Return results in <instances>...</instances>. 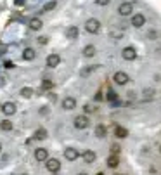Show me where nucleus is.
<instances>
[{
	"mask_svg": "<svg viewBox=\"0 0 161 175\" xmlns=\"http://www.w3.org/2000/svg\"><path fill=\"white\" fill-rule=\"evenodd\" d=\"M85 30H87V33H90V35L99 33V30H101V23H99V19H95V17L87 19V23H85Z\"/></svg>",
	"mask_w": 161,
	"mask_h": 175,
	"instance_id": "1",
	"label": "nucleus"
},
{
	"mask_svg": "<svg viewBox=\"0 0 161 175\" xmlns=\"http://www.w3.org/2000/svg\"><path fill=\"white\" fill-rule=\"evenodd\" d=\"M45 167H47V170H49V172L55 174V172H59L61 163H59V160H55V158H49V160H47V163H45Z\"/></svg>",
	"mask_w": 161,
	"mask_h": 175,
	"instance_id": "2",
	"label": "nucleus"
},
{
	"mask_svg": "<svg viewBox=\"0 0 161 175\" xmlns=\"http://www.w3.org/2000/svg\"><path fill=\"white\" fill-rule=\"evenodd\" d=\"M113 80H114V83H118V85H125V83H128V75H127L125 71H118V73H114Z\"/></svg>",
	"mask_w": 161,
	"mask_h": 175,
	"instance_id": "3",
	"label": "nucleus"
},
{
	"mask_svg": "<svg viewBox=\"0 0 161 175\" xmlns=\"http://www.w3.org/2000/svg\"><path fill=\"white\" fill-rule=\"evenodd\" d=\"M75 127H76L78 130L87 128V127H88V118H87V116H83V115L76 116V118H75Z\"/></svg>",
	"mask_w": 161,
	"mask_h": 175,
	"instance_id": "4",
	"label": "nucleus"
},
{
	"mask_svg": "<svg viewBox=\"0 0 161 175\" xmlns=\"http://www.w3.org/2000/svg\"><path fill=\"white\" fill-rule=\"evenodd\" d=\"M121 56H123V59H125V61H134V59L137 57V54H135V49H134V47H125V49H123V52H121Z\"/></svg>",
	"mask_w": 161,
	"mask_h": 175,
	"instance_id": "5",
	"label": "nucleus"
},
{
	"mask_svg": "<svg viewBox=\"0 0 161 175\" xmlns=\"http://www.w3.org/2000/svg\"><path fill=\"white\" fill-rule=\"evenodd\" d=\"M144 24H146V16H144V14H135V16L132 17V26L142 28Z\"/></svg>",
	"mask_w": 161,
	"mask_h": 175,
	"instance_id": "6",
	"label": "nucleus"
},
{
	"mask_svg": "<svg viewBox=\"0 0 161 175\" xmlns=\"http://www.w3.org/2000/svg\"><path fill=\"white\" fill-rule=\"evenodd\" d=\"M118 12H120L121 16H130V14H132V3L123 2V3L118 7Z\"/></svg>",
	"mask_w": 161,
	"mask_h": 175,
	"instance_id": "7",
	"label": "nucleus"
},
{
	"mask_svg": "<svg viewBox=\"0 0 161 175\" xmlns=\"http://www.w3.org/2000/svg\"><path fill=\"white\" fill-rule=\"evenodd\" d=\"M35 158H36L38 161H47V160H49V153H47V149L38 148V149L35 151Z\"/></svg>",
	"mask_w": 161,
	"mask_h": 175,
	"instance_id": "8",
	"label": "nucleus"
},
{
	"mask_svg": "<svg viewBox=\"0 0 161 175\" xmlns=\"http://www.w3.org/2000/svg\"><path fill=\"white\" fill-rule=\"evenodd\" d=\"M59 62H61V57H59L57 54H50V56L47 57V66H49V68H55Z\"/></svg>",
	"mask_w": 161,
	"mask_h": 175,
	"instance_id": "9",
	"label": "nucleus"
},
{
	"mask_svg": "<svg viewBox=\"0 0 161 175\" xmlns=\"http://www.w3.org/2000/svg\"><path fill=\"white\" fill-rule=\"evenodd\" d=\"M2 111H3L5 116H10V115L16 113V104H14V102H5L3 108H2Z\"/></svg>",
	"mask_w": 161,
	"mask_h": 175,
	"instance_id": "10",
	"label": "nucleus"
},
{
	"mask_svg": "<svg viewBox=\"0 0 161 175\" xmlns=\"http://www.w3.org/2000/svg\"><path fill=\"white\" fill-rule=\"evenodd\" d=\"M64 156H66V160L75 161V160L78 158V151H76L75 148H68V149H64Z\"/></svg>",
	"mask_w": 161,
	"mask_h": 175,
	"instance_id": "11",
	"label": "nucleus"
},
{
	"mask_svg": "<svg viewBox=\"0 0 161 175\" xmlns=\"http://www.w3.org/2000/svg\"><path fill=\"white\" fill-rule=\"evenodd\" d=\"M75 106H76V101H75L73 97H66V99L62 101V108H64V109H75Z\"/></svg>",
	"mask_w": 161,
	"mask_h": 175,
	"instance_id": "12",
	"label": "nucleus"
},
{
	"mask_svg": "<svg viewBox=\"0 0 161 175\" xmlns=\"http://www.w3.org/2000/svg\"><path fill=\"white\" fill-rule=\"evenodd\" d=\"M83 160H85V163H94V161H95V153L90 151V149L85 151V153H83Z\"/></svg>",
	"mask_w": 161,
	"mask_h": 175,
	"instance_id": "13",
	"label": "nucleus"
},
{
	"mask_svg": "<svg viewBox=\"0 0 161 175\" xmlns=\"http://www.w3.org/2000/svg\"><path fill=\"white\" fill-rule=\"evenodd\" d=\"M23 57H24V61H33L35 59V50L33 49H24V52H23Z\"/></svg>",
	"mask_w": 161,
	"mask_h": 175,
	"instance_id": "14",
	"label": "nucleus"
},
{
	"mask_svg": "<svg viewBox=\"0 0 161 175\" xmlns=\"http://www.w3.org/2000/svg\"><path fill=\"white\" fill-rule=\"evenodd\" d=\"M29 28H31V30H35V31H38V30L42 28V19H38V17L31 19V21H29Z\"/></svg>",
	"mask_w": 161,
	"mask_h": 175,
	"instance_id": "15",
	"label": "nucleus"
},
{
	"mask_svg": "<svg viewBox=\"0 0 161 175\" xmlns=\"http://www.w3.org/2000/svg\"><path fill=\"white\" fill-rule=\"evenodd\" d=\"M83 56H85V57H94V56H95V47H94V45H87V47L83 49Z\"/></svg>",
	"mask_w": 161,
	"mask_h": 175,
	"instance_id": "16",
	"label": "nucleus"
},
{
	"mask_svg": "<svg viewBox=\"0 0 161 175\" xmlns=\"http://www.w3.org/2000/svg\"><path fill=\"white\" fill-rule=\"evenodd\" d=\"M106 134H108V130H106V127H104V125H97V127H95V135H97L99 139L106 137Z\"/></svg>",
	"mask_w": 161,
	"mask_h": 175,
	"instance_id": "17",
	"label": "nucleus"
},
{
	"mask_svg": "<svg viewBox=\"0 0 161 175\" xmlns=\"http://www.w3.org/2000/svg\"><path fill=\"white\" fill-rule=\"evenodd\" d=\"M118 163H120V160H118V156H116V154H113V156H109V158H108V167H109V168H116V167H118Z\"/></svg>",
	"mask_w": 161,
	"mask_h": 175,
	"instance_id": "18",
	"label": "nucleus"
},
{
	"mask_svg": "<svg viewBox=\"0 0 161 175\" xmlns=\"http://www.w3.org/2000/svg\"><path fill=\"white\" fill-rule=\"evenodd\" d=\"M0 128H2L3 132H9V130H12V123H10L9 120H2V121H0Z\"/></svg>",
	"mask_w": 161,
	"mask_h": 175,
	"instance_id": "19",
	"label": "nucleus"
},
{
	"mask_svg": "<svg viewBox=\"0 0 161 175\" xmlns=\"http://www.w3.org/2000/svg\"><path fill=\"white\" fill-rule=\"evenodd\" d=\"M114 134H116L120 139H123V137H127V135H128V130H127V128H123V127H116Z\"/></svg>",
	"mask_w": 161,
	"mask_h": 175,
	"instance_id": "20",
	"label": "nucleus"
},
{
	"mask_svg": "<svg viewBox=\"0 0 161 175\" xmlns=\"http://www.w3.org/2000/svg\"><path fill=\"white\" fill-rule=\"evenodd\" d=\"M47 137V130L45 128H38L36 132H35V139H38V141H43Z\"/></svg>",
	"mask_w": 161,
	"mask_h": 175,
	"instance_id": "21",
	"label": "nucleus"
},
{
	"mask_svg": "<svg viewBox=\"0 0 161 175\" xmlns=\"http://www.w3.org/2000/svg\"><path fill=\"white\" fill-rule=\"evenodd\" d=\"M69 38H76L78 36V28L76 26H71V28H68V33H66Z\"/></svg>",
	"mask_w": 161,
	"mask_h": 175,
	"instance_id": "22",
	"label": "nucleus"
},
{
	"mask_svg": "<svg viewBox=\"0 0 161 175\" xmlns=\"http://www.w3.org/2000/svg\"><path fill=\"white\" fill-rule=\"evenodd\" d=\"M142 97H146V99L154 97V90H153V89H144V90H142Z\"/></svg>",
	"mask_w": 161,
	"mask_h": 175,
	"instance_id": "23",
	"label": "nucleus"
},
{
	"mask_svg": "<svg viewBox=\"0 0 161 175\" xmlns=\"http://www.w3.org/2000/svg\"><path fill=\"white\" fill-rule=\"evenodd\" d=\"M21 95H23V97H31V95H33V90H31L29 87H24V89L21 90Z\"/></svg>",
	"mask_w": 161,
	"mask_h": 175,
	"instance_id": "24",
	"label": "nucleus"
},
{
	"mask_svg": "<svg viewBox=\"0 0 161 175\" xmlns=\"http://www.w3.org/2000/svg\"><path fill=\"white\" fill-rule=\"evenodd\" d=\"M52 87H54V83H52V82H49V80H45V82H43V89H45V90H49V89H52Z\"/></svg>",
	"mask_w": 161,
	"mask_h": 175,
	"instance_id": "25",
	"label": "nucleus"
},
{
	"mask_svg": "<svg viewBox=\"0 0 161 175\" xmlns=\"http://www.w3.org/2000/svg\"><path fill=\"white\" fill-rule=\"evenodd\" d=\"M55 7V2H49L45 7H43V10H50V9H54Z\"/></svg>",
	"mask_w": 161,
	"mask_h": 175,
	"instance_id": "26",
	"label": "nucleus"
},
{
	"mask_svg": "<svg viewBox=\"0 0 161 175\" xmlns=\"http://www.w3.org/2000/svg\"><path fill=\"white\" fill-rule=\"evenodd\" d=\"M97 2V5H108L109 3V0H95Z\"/></svg>",
	"mask_w": 161,
	"mask_h": 175,
	"instance_id": "27",
	"label": "nucleus"
},
{
	"mask_svg": "<svg viewBox=\"0 0 161 175\" xmlns=\"http://www.w3.org/2000/svg\"><path fill=\"white\" fill-rule=\"evenodd\" d=\"M154 36H156V31L151 30V31H149V38H154Z\"/></svg>",
	"mask_w": 161,
	"mask_h": 175,
	"instance_id": "28",
	"label": "nucleus"
},
{
	"mask_svg": "<svg viewBox=\"0 0 161 175\" xmlns=\"http://www.w3.org/2000/svg\"><path fill=\"white\" fill-rule=\"evenodd\" d=\"M40 113H42V115H47V113H49V109H47V108H42V109H40Z\"/></svg>",
	"mask_w": 161,
	"mask_h": 175,
	"instance_id": "29",
	"label": "nucleus"
},
{
	"mask_svg": "<svg viewBox=\"0 0 161 175\" xmlns=\"http://www.w3.org/2000/svg\"><path fill=\"white\" fill-rule=\"evenodd\" d=\"M111 151H113V153H118V151H120V148H118V146H113V148H111Z\"/></svg>",
	"mask_w": 161,
	"mask_h": 175,
	"instance_id": "30",
	"label": "nucleus"
},
{
	"mask_svg": "<svg viewBox=\"0 0 161 175\" xmlns=\"http://www.w3.org/2000/svg\"><path fill=\"white\" fill-rule=\"evenodd\" d=\"M78 175H87V174H78Z\"/></svg>",
	"mask_w": 161,
	"mask_h": 175,
	"instance_id": "31",
	"label": "nucleus"
},
{
	"mask_svg": "<svg viewBox=\"0 0 161 175\" xmlns=\"http://www.w3.org/2000/svg\"><path fill=\"white\" fill-rule=\"evenodd\" d=\"M0 151H2V144H0Z\"/></svg>",
	"mask_w": 161,
	"mask_h": 175,
	"instance_id": "32",
	"label": "nucleus"
},
{
	"mask_svg": "<svg viewBox=\"0 0 161 175\" xmlns=\"http://www.w3.org/2000/svg\"><path fill=\"white\" fill-rule=\"evenodd\" d=\"M160 151H161V149H160Z\"/></svg>",
	"mask_w": 161,
	"mask_h": 175,
	"instance_id": "33",
	"label": "nucleus"
}]
</instances>
